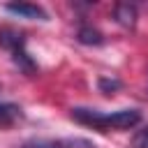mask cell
<instances>
[{"label": "cell", "mask_w": 148, "mask_h": 148, "mask_svg": "<svg viewBox=\"0 0 148 148\" xmlns=\"http://www.w3.org/2000/svg\"><path fill=\"white\" fill-rule=\"evenodd\" d=\"M97 88H99L104 95H113V92L120 88V81H118V79H106V76H102V79L97 81Z\"/></svg>", "instance_id": "ba28073f"}, {"label": "cell", "mask_w": 148, "mask_h": 148, "mask_svg": "<svg viewBox=\"0 0 148 148\" xmlns=\"http://www.w3.org/2000/svg\"><path fill=\"white\" fill-rule=\"evenodd\" d=\"M113 18L123 25V28H132L136 23V7L130 2H118L113 7Z\"/></svg>", "instance_id": "277c9868"}, {"label": "cell", "mask_w": 148, "mask_h": 148, "mask_svg": "<svg viewBox=\"0 0 148 148\" xmlns=\"http://www.w3.org/2000/svg\"><path fill=\"white\" fill-rule=\"evenodd\" d=\"M72 146H74V148H95V146H92L90 141H83V139H76V141H74Z\"/></svg>", "instance_id": "30bf717a"}, {"label": "cell", "mask_w": 148, "mask_h": 148, "mask_svg": "<svg viewBox=\"0 0 148 148\" xmlns=\"http://www.w3.org/2000/svg\"><path fill=\"white\" fill-rule=\"evenodd\" d=\"M76 39L86 46H102L104 44V35L92 25H81L79 32H76Z\"/></svg>", "instance_id": "8992f818"}, {"label": "cell", "mask_w": 148, "mask_h": 148, "mask_svg": "<svg viewBox=\"0 0 148 148\" xmlns=\"http://www.w3.org/2000/svg\"><path fill=\"white\" fill-rule=\"evenodd\" d=\"M130 148H148V125L136 130L130 139Z\"/></svg>", "instance_id": "52a82bcc"}, {"label": "cell", "mask_w": 148, "mask_h": 148, "mask_svg": "<svg viewBox=\"0 0 148 148\" xmlns=\"http://www.w3.org/2000/svg\"><path fill=\"white\" fill-rule=\"evenodd\" d=\"M72 118L76 123L95 127L99 132H106V130H132L134 125L141 123V111L139 109H120V111H113V113H102L97 109L76 106V109H72Z\"/></svg>", "instance_id": "6da1fadb"}, {"label": "cell", "mask_w": 148, "mask_h": 148, "mask_svg": "<svg viewBox=\"0 0 148 148\" xmlns=\"http://www.w3.org/2000/svg\"><path fill=\"white\" fill-rule=\"evenodd\" d=\"M23 148H62V143L60 141H53V139H32Z\"/></svg>", "instance_id": "9c48e42d"}, {"label": "cell", "mask_w": 148, "mask_h": 148, "mask_svg": "<svg viewBox=\"0 0 148 148\" xmlns=\"http://www.w3.org/2000/svg\"><path fill=\"white\" fill-rule=\"evenodd\" d=\"M0 46L12 53V51L25 46V37H23V32H18L14 28H0Z\"/></svg>", "instance_id": "3957f363"}, {"label": "cell", "mask_w": 148, "mask_h": 148, "mask_svg": "<svg viewBox=\"0 0 148 148\" xmlns=\"http://www.w3.org/2000/svg\"><path fill=\"white\" fill-rule=\"evenodd\" d=\"M5 9L9 14H16V16H23V18H32V21H49V14L39 7V5H32V2H7Z\"/></svg>", "instance_id": "7a4b0ae2"}, {"label": "cell", "mask_w": 148, "mask_h": 148, "mask_svg": "<svg viewBox=\"0 0 148 148\" xmlns=\"http://www.w3.org/2000/svg\"><path fill=\"white\" fill-rule=\"evenodd\" d=\"M23 118V111L14 102H0V127H9Z\"/></svg>", "instance_id": "5b68a950"}]
</instances>
